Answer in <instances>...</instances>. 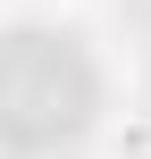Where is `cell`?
I'll return each instance as SVG.
<instances>
[{
	"mask_svg": "<svg viewBox=\"0 0 151 159\" xmlns=\"http://www.w3.org/2000/svg\"><path fill=\"white\" fill-rule=\"evenodd\" d=\"M92 117V67L67 34H8L0 42V143L42 151Z\"/></svg>",
	"mask_w": 151,
	"mask_h": 159,
	"instance_id": "cell-1",
	"label": "cell"
}]
</instances>
